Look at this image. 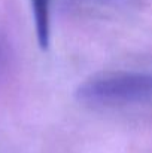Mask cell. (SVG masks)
<instances>
[{
  "mask_svg": "<svg viewBox=\"0 0 152 153\" xmlns=\"http://www.w3.org/2000/svg\"><path fill=\"white\" fill-rule=\"evenodd\" d=\"M78 100L91 105L115 107L152 101V74L107 71L87 79L76 91Z\"/></svg>",
  "mask_w": 152,
  "mask_h": 153,
  "instance_id": "obj_1",
  "label": "cell"
},
{
  "mask_svg": "<svg viewBox=\"0 0 152 153\" xmlns=\"http://www.w3.org/2000/svg\"><path fill=\"white\" fill-rule=\"evenodd\" d=\"M30 1H31L33 16H34L37 43L42 49H46L51 42V3L52 0H30Z\"/></svg>",
  "mask_w": 152,
  "mask_h": 153,
  "instance_id": "obj_2",
  "label": "cell"
},
{
  "mask_svg": "<svg viewBox=\"0 0 152 153\" xmlns=\"http://www.w3.org/2000/svg\"><path fill=\"white\" fill-rule=\"evenodd\" d=\"M6 59H7V49H6V43H4V42H3V39L0 37V71H1V68L4 67Z\"/></svg>",
  "mask_w": 152,
  "mask_h": 153,
  "instance_id": "obj_3",
  "label": "cell"
}]
</instances>
